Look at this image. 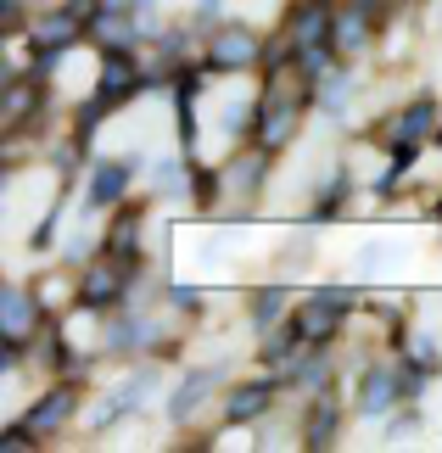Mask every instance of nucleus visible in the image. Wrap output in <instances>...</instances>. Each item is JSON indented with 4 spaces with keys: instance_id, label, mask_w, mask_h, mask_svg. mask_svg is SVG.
I'll list each match as a JSON object with an SVG mask.
<instances>
[{
    "instance_id": "f257e3e1",
    "label": "nucleus",
    "mask_w": 442,
    "mask_h": 453,
    "mask_svg": "<svg viewBox=\"0 0 442 453\" xmlns=\"http://www.w3.org/2000/svg\"><path fill=\"white\" fill-rule=\"evenodd\" d=\"M353 303H359V291H353V286H325V291H314L308 303H297V308H291L297 336H303L308 347H330Z\"/></svg>"
},
{
    "instance_id": "f03ea898",
    "label": "nucleus",
    "mask_w": 442,
    "mask_h": 453,
    "mask_svg": "<svg viewBox=\"0 0 442 453\" xmlns=\"http://www.w3.org/2000/svg\"><path fill=\"white\" fill-rule=\"evenodd\" d=\"M135 274H140V264H129V257H118V252L96 257V264L84 269V280H79V308H90V313L118 308L123 297H129V280H135Z\"/></svg>"
},
{
    "instance_id": "7ed1b4c3",
    "label": "nucleus",
    "mask_w": 442,
    "mask_h": 453,
    "mask_svg": "<svg viewBox=\"0 0 442 453\" xmlns=\"http://www.w3.org/2000/svg\"><path fill=\"white\" fill-rule=\"evenodd\" d=\"M146 168V157L129 151V157H101V163H90V185H84V207H118L123 196H129L135 173Z\"/></svg>"
},
{
    "instance_id": "20e7f679",
    "label": "nucleus",
    "mask_w": 442,
    "mask_h": 453,
    "mask_svg": "<svg viewBox=\"0 0 442 453\" xmlns=\"http://www.w3.org/2000/svg\"><path fill=\"white\" fill-rule=\"evenodd\" d=\"M252 62H263V40L246 23H219L207 34V67H219V73H246Z\"/></svg>"
},
{
    "instance_id": "39448f33",
    "label": "nucleus",
    "mask_w": 442,
    "mask_h": 453,
    "mask_svg": "<svg viewBox=\"0 0 442 453\" xmlns=\"http://www.w3.org/2000/svg\"><path fill=\"white\" fill-rule=\"evenodd\" d=\"M308 45H336L330 0H297L286 17V50H308Z\"/></svg>"
},
{
    "instance_id": "423d86ee",
    "label": "nucleus",
    "mask_w": 442,
    "mask_h": 453,
    "mask_svg": "<svg viewBox=\"0 0 442 453\" xmlns=\"http://www.w3.org/2000/svg\"><path fill=\"white\" fill-rule=\"evenodd\" d=\"M146 73L135 67L129 50H107L101 57V79H96V101H107V107H123V101H135L140 90H146Z\"/></svg>"
},
{
    "instance_id": "0eeeda50",
    "label": "nucleus",
    "mask_w": 442,
    "mask_h": 453,
    "mask_svg": "<svg viewBox=\"0 0 442 453\" xmlns=\"http://www.w3.org/2000/svg\"><path fill=\"white\" fill-rule=\"evenodd\" d=\"M34 319H40V308H34L28 291H17V286L0 291V330H6V364L23 358V347H28V336H34Z\"/></svg>"
},
{
    "instance_id": "6e6552de",
    "label": "nucleus",
    "mask_w": 442,
    "mask_h": 453,
    "mask_svg": "<svg viewBox=\"0 0 442 453\" xmlns=\"http://www.w3.org/2000/svg\"><path fill=\"white\" fill-rule=\"evenodd\" d=\"M275 403H280V380L275 375L269 380H241V387H229V397H224V426H252Z\"/></svg>"
},
{
    "instance_id": "1a4fd4ad",
    "label": "nucleus",
    "mask_w": 442,
    "mask_h": 453,
    "mask_svg": "<svg viewBox=\"0 0 442 453\" xmlns=\"http://www.w3.org/2000/svg\"><path fill=\"white\" fill-rule=\"evenodd\" d=\"M219 375H224L219 364H202V370H185V375H180V387L168 392V414H174V426H185L190 414H197L207 397H213V380H219Z\"/></svg>"
},
{
    "instance_id": "9d476101",
    "label": "nucleus",
    "mask_w": 442,
    "mask_h": 453,
    "mask_svg": "<svg viewBox=\"0 0 442 453\" xmlns=\"http://www.w3.org/2000/svg\"><path fill=\"white\" fill-rule=\"evenodd\" d=\"M151 387H157V375H151V370H140L135 380H123V387L107 397V403L96 409V420H90V426H96V431H107V426L123 420V414H140V409L151 403Z\"/></svg>"
},
{
    "instance_id": "9b49d317",
    "label": "nucleus",
    "mask_w": 442,
    "mask_h": 453,
    "mask_svg": "<svg viewBox=\"0 0 442 453\" xmlns=\"http://www.w3.org/2000/svg\"><path fill=\"white\" fill-rule=\"evenodd\" d=\"M369 40H376V0H353L336 12V50L342 57H359Z\"/></svg>"
},
{
    "instance_id": "f8f14e48",
    "label": "nucleus",
    "mask_w": 442,
    "mask_h": 453,
    "mask_svg": "<svg viewBox=\"0 0 442 453\" xmlns=\"http://www.w3.org/2000/svg\"><path fill=\"white\" fill-rule=\"evenodd\" d=\"M74 414H79V387H50L40 403L28 409V426L40 431V437H50V431H62Z\"/></svg>"
},
{
    "instance_id": "ddd939ff",
    "label": "nucleus",
    "mask_w": 442,
    "mask_h": 453,
    "mask_svg": "<svg viewBox=\"0 0 442 453\" xmlns=\"http://www.w3.org/2000/svg\"><path fill=\"white\" fill-rule=\"evenodd\" d=\"M392 403H403V375H398V364H376V370L364 375L359 414H386Z\"/></svg>"
},
{
    "instance_id": "4468645a",
    "label": "nucleus",
    "mask_w": 442,
    "mask_h": 453,
    "mask_svg": "<svg viewBox=\"0 0 442 453\" xmlns=\"http://www.w3.org/2000/svg\"><path fill=\"white\" fill-rule=\"evenodd\" d=\"M431 134H442V129H437V101H431V96H420V101H409V107L398 112L392 146H426Z\"/></svg>"
},
{
    "instance_id": "2eb2a0df",
    "label": "nucleus",
    "mask_w": 442,
    "mask_h": 453,
    "mask_svg": "<svg viewBox=\"0 0 442 453\" xmlns=\"http://www.w3.org/2000/svg\"><path fill=\"white\" fill-rule=\"evenodd\" d=\"M269 157H275V151H263V146H252V151H241L236 163L224 168V185H236L241 196H258V185L269 180Z\"/></svg>"
},
{
    "instance_id": "dca6fc26",
    "label": "nucleus",
    "mask_w": 442,
    "mask_h": 453,
    "mask_svg": "<svg viewBox=\"0 0 442 453\" xmlns=\"http://www.w3.org/2000/svg\"><path fill=\"white\" fill-rule=\"evenodd\" d=\"M140 224H146L140 207H118V224H112V235L101 241V252H118V257H129V264H140Z\"/></svg>"
},
{
    "instance_id": "f3484780",
    "label": "nucleus",
    "mask_w": 442,
    "mask_h": 453,
    "mask_svg": "<svg viewBox=\"0 0 442 453\" xmlns=\"http://www.w3.org/2000/svg\"><path fill=\"white\" fill-rule=\"evenodd\" d=\"M303 442H308V448H330V442H336V397H330V387L314 392L308 420H303Z\"/></svg>"
},
{
    "instance_id": "a211bd4d",
    "label": "nucleus",
    "mask_w": 442,
    "mask_h": 453,
    "mask_svg": "<svg viewBox=\"0 0 442 453\" xmlns=\"http://www.w3.org/2000/svg\"><path fill=\"white\" fill-rule=\"evenodd\" d=\"M291 319V291L286 286H263L252 297V330H275Z\"/></svg>"
},
{
    "instance_id": "6ab92c4d",
    "label": "nucleus",
    "mask_w": 442,
    "mask_h": 453,
    "mask_svg": "<svg viewBox=\"0 0 442 453\" xmlns=\"http://www.w3.org/2000/svg\"><path fill=\"white\" fill-rule=\"evenodd\" d=\"M146 342H157V319H146V313H140V319H129V313L112 319V353H135V347H146Z\"/></svg>"
},
{
    "instance_id": "aec40b11",
    "label": "nucleus",
    "mask_w": 442,
    "mask_h": 453,
    "mask_svg": "<svg viewBox=\"0 0 442 453\" xmlns=\"http://www.w3.org/2000/svg\"><path fill=\"white\" fill-rule=\"evenodd\" d=\"M342 202H347V168H336V173H330V185H325V196L314 202V224L336 219V213H342Z\"/></svg>"
},
{
    "instance_id": "412c9836",
    "label": "nucleus",
    "mask_w": 442,
    "mask_h": 453,
    "mask_svg": "<svg viewBox=\"0 0 442 453\" xmlns=\"http://www.w3.org/2000/svg\"><path fill=\"white\" fill-rule=\"evenodd\" d=\"M185 180H190V163H180V157H157V168H151L157 190H180Z\"/></svg>"
},
{
    "instance_id": "4be33fe9",
    "label": "nucleus",
    "mask_w": 442,
    "mask_h": 453,
    "mask_svg": "<svg viewBox=\"0 0 442 453\" xmlns=\"http://www.w3.org/2000/svg\"><path fill=\"white\" fill-rule=\"evenodd\" d=\"M57 224H62V207H50V213H45L40 224H34V235H28V247H34V252H45V247H50V241H57Z\"/></svg>"
},
{
    "instance_id": "5701e85b",
    "label": "nucleus",
    "mask_w": 442,
    "mask_h": 453,
    "mask_svg": "<svg viewBox=\"0 0 442 453\" xmlns=\"http://www.w3.org/2000/svg\"><path fill=\"white\" fill-rule=\"evenodd\" d=\"M437 336H409V364H420V370H437V347H431Z\"/></svg>"
},
{
    "instance_id": "b1692460",
    "label": "nucleus",
    "mask_w": 442,
    "mask_h": 453,
    "mask_svg": "<svg viewBox=\"0 0 442 453\" xmlns=\"http://www.w3.org/2000/svg\"><path fill=\"white\" fill-rule=\"evenodd\" d=\"M174 308H202V286H174Z\"/></svg>"
},
{
    "instance_id": "393cba45",
    "label": "nucleus",
    "mask_w": 442,
    "mask_h": 453,
    "mask_svg": "<svg viewBox=\"0 0 442 453\" xmlns=\"http://www.w3.org/2000/svg\"><path fill=\"white\" fill-rule=\"evenodd\" d=\"M415 426H420V414H415V409H409V414H398V420H392V442H398V437H409Z\"/></svg>"
},
{
    "instance_id": "a878e982",
    "label": "nucleus",
    "mask_w": 442,
    "mask_h": 453,
    "mask_svg": "<svg viewBox=\"0 0 442 453\" xmlns=\"http://www.w3.org/2000/svg\"><path fill=\"white\" fill-rule=\"evenodd\" d=\"M101 12H140V6H151V0H96Z\"/></svg>"
}]
</instances>
